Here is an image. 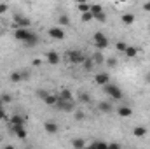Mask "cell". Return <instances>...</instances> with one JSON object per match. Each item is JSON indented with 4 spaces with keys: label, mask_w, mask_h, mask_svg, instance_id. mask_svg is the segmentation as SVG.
Segmentation results:
<instances>
[{
    "label": "cell",
    "mask_w": 150,
    "mask_h": 149,
    "mask_svg": "<svg viewBox=\"0 0 150 149\" xmlns=\"http://www.w3.org/2000/svg\"><path fill=\"white\" fill-rule=\"evenodd\" d=\"M126 49H127V46H126V42H117V51H122V53H126Z\"/></svg>",
    "instance_id": "obj_30"
},
{
    "label": "cell",
    "mask_w": 150,
    "mask_h": 149,
    "mask_svg": "<svg viewBox=\"0 0 150 149\" xmlns=\"http://www.w3.org/2000/svg\"><path fill=\"white\" fill-rule=\"evenodd\" d=\"M5 149H14L12 146H5Z\"/></svg>",
    "instance_id": "obj_43"
},
{
    "label": "cell",
    "mask_w": 150,
    "mask_h": 149,
    "mask_svg": "<svg viewBox=\"0 0 150 149\" xmlns=\"http://www.w3.org/2000/svg\"><path fill=\"white\" fill-rule=\"evenodd\" d=\"M94 19V16L91 14V12H86V14H82V21L84 23H87V21H93Z\"/></svg>",
    "instance_id": "obj_28"
},
{
    "label": "cell",
    "mask_w": 150,
    "mask_h": 149,
    "mask_svg": "<svg viewBox=\"0 0 150 149\" xmlns=\"http://www.w3.org/2000/svg\"><path fill=\"white\" fill-rule=\"evenodd\" d=\"M79 100H80L82 104H89V102H91V97H89L87 93H80V97H79Z\"/></svg>",
    "instance_id": "obj_26"
},
{
    "label": "cell",
    "mask_w": 150,
    "mask_h": 149,
    "mask_svg": "<svg viewBox=\"0 0 150 149\" xmlns=\"http://www.w3.org/2000/svg\"><path fill=\"white\" fill-rule=\"evenodd\" d=\"M107 65H108V67H115V65H117V60H115V58H110V60H107Z\"/></svg>",
    "instance_id": "obj_36"
},
{
    "label": "cell",
    "mask_w": 150,
    "mask_h": 149,
    "mask_svg": "<svg viewBox=\"0 0 150 149\" xmlns=\"http://www.w3.org/2000/svg\"><path fill=\"white\" fill-rule=\"evenodd\" d=\"M37 95H38V97H40V98H42V100H45L49 93H47V91H44V90H38V91H37Z\"/></svg>",
    "instance_id": "obj_34"
},
{
    "label": "cell",
    "mask_w": 150,
    "mask_h": 149,
    "mask_svg": "<svg viewBox=\"0 0 150 149\" xmlns=\"http://www.w3.org/2000/svg\"><path fill=\"white\" fill-rule=\"evenodd\" d=\"M14 37L18 39V40H23V42H26V46H37V44H38V37L35 35V34L28 32L26 28H16V32H14Z\"/></svg>",
    "instance_id": "obj_1"
},
{
    "label": "cell",
    "mask_w": 150,
    "mask_h": 149,
    "mask_svg": "<svg viewBox=\"0 0 150 149\" xmlns=\"http://www.w3.org/2000/svg\"><path fill=\"white\" fill-rule=\"evenodd\" d=\"M94 19H98V21L105 23V21H107V16H105V12H101V14H96V16H94Z\"/></svg>",
    "instance_id": "obj_31"
},
{
    "label": "cell",
    "mask_w": 150,
    "mask_h": 149,
    "mask_svg": "<svg viewBox=\"0 0 150 149\" xmlns=\"http://www.w3.org/2000/svg\"><path fill=\"white\" fill-rule=\"evenodd\" d=\"M12 130H14V133L21 139V140H25L26 139V132H25V128H19V126H12Z\"/></svg>",
    "instance_id": "obj_16"
},
{
    "label": "cell",
    "mask_w": 150,
    "mask_h": 149,
    "mask_svg": "<svg viewBox=\"0 0 150 149\" xmlns=\"http://www.w3.org/2000/svg\"><path fill=\"white\" fill-rule=\"evenodd\" d=\"M72 146H74V149H84L86 148V140L84 139H74Z\"/></svg>",
    "instance_id": "obj_17"
},
{
    "label": "cell",
    "mask_w": 150,
    "mask_h": 149,
    "mask_svg": "<svg viewBox=\"0 0 150 149\" xmlns=\"http://www.w3.org/2000/svg\"><path fill=\"white\" fill-rule=\"evenodd\" d=\"M44 128H45V132H47V133H56V132H58V125H56V123H52V121H45Z\"/></svg>",
    "instance_id": "obj_12"
},
{
    "label": "cell",
    "mask_w": 150,
    "mask_h": 149,
    "mask_svg": "<svg viewBox=\"0 0 150 149\" xmlns=\"http://www.w3.org/2000/svg\"><path fill=\"white\" fill-rule=\"evenodd\" d=\"M68 23H70V18H68L67 14H61V16H59V25H63V27H67Z\"/></svg>",
    "instance_id": "obj_25"
},
{
    "label": "cell",
    "mask_w": 150,
    "mask_h": 149,
    "mask_svg": "<svg viewBox=\"0 0 150 149\" xmlns=\"http://www.w3.org/2000/svg\"><path fill=\"white\" fill-rule=\"evenodd\" d=\"M143 9H145L147 12H150V2H145V4H143Z\"/></svg>",
    "instance_id": "obj_40"
},
{
    "label": "cell",
    "mask_w": 150,
    "mask_h": 149,
    "mask_svg": "<svg viewBox=\"0 0 150 149\" xmlns=\"http://www.w3.org/2000/svg\"><path fill=\"white\" fill-rule=\"evenodd\" d=\"M103 88H105V91H107L112 98H117V100H120V98H122V91H120L117 86H113V84L108 82V84H107V86H103Z\"/></svg>",
    "instance_id": "obj_3"
},
{
    "label": "cell",
    "mask_w": 150,
    "mask_h": 149,
    "mask_svg": "<svg viewBox=\"0 0 150 149\" xmlns=\"http://www.w3.org/2000/svg\"><path fill=\"white\" fill-rule=\"evenodd\" d=\"M94 81H96V84H101V86H107L108 82H110V75L105 74V72H101V74H98L94 77Z\"/></svg>",
    "instance_id": "obj_8"
},
{
    "label": "cell",
    "mask_w": 150,
    "mask_h": 149,
    "mask_svg": "<svg viewBox=\"0 0 150 149\" xmlns=\"http://www.w3.org/2000/svg\"><path fill=\"white\" fill-rule=\"evenodd\" d=\"M44 102H45L47 105H56V102H58V97H56V95H51V93H49V95H47V98H45Z\"/></svg>",
    "instance_id": "obj_19"
},
{
    "label": "cell",
    "mask_w": 150,
    "mask_h": 149,
    "mask_svg": "<svg viewBox=\"0 0 150 149\" xmlns=\"http://www.w3.org/2000/svg\"><path fill=\"white\" fill-rule=\"evenodd\" d=\"M67 58H68L72 63H84V62H86V56H84L80 51H68V53H67Z\"/></svg>",
    "instance_id": "obj_2"
},
{
    "label": "cell",
    "mask_w": 150,
    "mask_h": 149,
    "mask_svg": "<svg viewBox=\"0 0 150 149\" xmlns=\"http://www.w3.org/2000/svg\"><path fill=\"white\" fill-rule=\"evenodd\" d=\"M94 146H96V149H108V144L103 140H94Z\"/></svg>",
    "instance_id": "obj_27"
},
{
    "label": "cell",
    "mask_w": 150,
    "mask_h": 149,
    "mask_svg": "<svg viewBox=\"0 0 150 149\" xmlns=\"http://www.w3.org/2000/svg\"><path fill=\"white\" fill-rule=\"evenodd\" d=\"M93 62H94V63H101V62H103V54H101V53H94Z\"/></svg>",
    "instance_id": "obj_29"
},
{
    "label": "cell",
    "mask_w": 150,
    "mask_h": 149,
    "mask_svg": "<svg viewBox=\"0 0 150 149\" xmlns=\"http://www.w3.org/2000/svg\"><path fill=\"white\" fill-rule=\"evenodd\" d=\"M100 111L105 112V114H108V112L112 111V105H110L108 102H101V104H100Z\"/></svg>",
    "instance_id": "obj_20"
},
{
    "label": "cell",
    "mask_w": 150,
    "mask_h": 149,
    "mask_svg": "<svg viewBox=\"0 0 150 149\" xmlns=\"http://www.w3.org/2000/svg\"><path fill=\"white\" fill-rule=\"evenodd\" d=\"M93 65H94L93 58H86V62H84V69H86V70H93Z\"/></svg>",
    "instance_id": "obj_23"
},
{
    "label": "cell",
    "mask_w": 150,
    "mask_h": 149,
    "mask_svg": "<svg viewBox=\"0 0 150 149\" xmlns=\"http://www.w3.org/2000/svg\"><path fill=\"white\" fill-rule=\"evenodd\" d=\"M0 100H2L4 104H9V102L12 100V97H11V95H2V97H0Z\"/></svg>",
    "instance_id": "obj_33"
},
{
    "label": "cell",
    "mask_w": 150,
    "mask_h": 149,
    "mask_svg": "<svg viewBox=\"0 0 150 149\" xmlns=\"http://www.w3.org/2000/svg\"><path fill=\"white\" fill-rule=\"evenodd\" d=\"M147 82H149V84H150V74L147 75Z\"/></svg>",
    "instance_id": "obj_42"
},
{
    "label": "cell",
    "mask_w": 150,
    "mask_h": 149,
    "mask_svg": "<svg viewBox=\"0 0 150 149\" xmlns=\"http://www.w3.org/2000/svg\"><path fill=\"white\" fill-rule=\"evenodd\" d=\"M9 11V5L7 4H0V14H4V12H7Z\"/></svg>",
    "instance_id": "obj_35"
},
{
    "label": "cell",
    "mask_w": 150,
    "mask_h": 149,
    "mask_svg": "<svg viewBox=\"0 0 150 149\" xmlns=\"http://www.w3.org/2000/svg\"><path fill=\"white\" fill-rule=\"evenodd\" d=\"M136 54H138L136 47H131V46H127V49H126V56H127V58H134Z\"/></svg>",
    "instance_id": "obj_21"
},
{
    "label": "cell",
    "mask_w": 150,
    "mask_h": 149,
    "mask_svg": "<svg viewBox=\"0 0 150 149\" xmlns=\"http://www.w3.org/2000/svg\"><path fill=\"white\" fill-rule=\"evenodd\" d=\"M122 23L124 25H133L134 23V16L133 14H122Z\"/></svg>",
    "instance_id": "obj_18"
},
{
    "label": "cell",
    "mask_w": 150,
    "mask_h": 149,
    "mask_svg": "<svg viewBox=\"0 0 150 149\" xmlns=\"http://www.w3.org/2000/svg\"><path fill=\"white\" fill-rule=\"evenodd\" d=\"M56 105H58V109H61V111H65V112H72L74 111V102H63V100L58 98Z\"/></svg>",
    "instance_id": "obj_7"
},
{
    "label": "cell",
    "mask_w": 150,
    "mask_h": 149,
    "mask_svg": "<svg viewBox=\"0 0 150 149\" xmlns=\"http://www.w3.org/2000/svg\"><path fill=\"white\" fill-rule=\"evenodd\" d=\"M23 125H25V121H23L21 116L14 114V116L11 117V128H12V126H19V128H23Z\"/></svg>",
    "instance_id": "obj_11"
},
{
    "label": "cell",
    "mask_w": 150,
    "mask_h": 149,
    "mask_svg": "<svg viewBox=\"0 0 150 149\" xmlns=\"http://www.w3.org/2000/svg\"><path fill=\"white\" fill-rule=\"evenodd\" d=\"M0 119H7V114H5L4 109H0Z\"/></svg>",
    "instance_id": "obj_38"
},
{
    "label": "cell",
    "mask_w": 150,
    "mask_h": 149,
    "mask_svg": "<svg viewBox=\"0 0 150 149\" xmlns=\"http://www.w3.org/2000/svg\"><path fill=\"white\" fill-rule=\"evenodd\" d=\"M45 56H47V62H49L51 65H58V63H59V54H58L56 51H49Z\"/></svg>",
    "instance_id": "obj_9"
},
{
    "label": "cell",
    "mask_w": 150,
    "mask_h": 149,
    "mask_svg": "<svg viewBox=\"0 0 150 149\" xmlns=\"http://www.w3.org/2000/svg\"><path fill=\"white\" fill-rule=\"evenodd\" d=\"M108 149H122L117 142H112V144H108Z\"/></svg>",
    "instance_id": "obj_37"
},
{
    "label": "cell",
    "mask_w": 150,
    "mask_h": 149,
    "mask_svg": "<svg viewBox=\"0 0 150 149\" xmlns=\"http://www.w3.org/2000/svg\"><path fill=\"white\" fill-rule=\"evenodd\" d=\"M89 12H91L93 16L101 14V12H103V7H101V5H98V4H93V5H89Z\"/></svg>",
    "instance_id": "obj_14"
},
{
    "label": "cell",
    "mask_w": 150,
    "mask_h": 149,
    "mask_svg": "<svg viewBox=\"0 0 150 149\" xmlns=\"http://www.w3.org/2000/svg\"><path fill=\"white\" fill-rule=\"evenodd\" d=\"M84 117H86V114H84L82 111H77V112H75V119H77V121H82Z\"/></svg>",
    "instance_id": "obj_32"
},
{
    "label": "cell",
    "mask_w": 150,
    "mask_h": 149,
    "mask_svg": "<svg viewBox=\"0 0 150 149\" xmlns=\"http://www.w3.org/2000/svg\"><path fill=\"white\" fill-rule=\"evenodd\" d=\"M117 114L122 116V117H129V116L133 114V109H131V107H119V109H117Z\"/></svg>",
    "instance_id": "obj_13"
},
{
    "label": "cell",
    "mask_w": 150,
    "mask_h": 149,
    "mask_svg": "<svg viewBox=\"0 0 150 149\" xmlns=\"http://www.w3.org/2000/svg\"><path fill=\"white\" fill-rule=\"evenodd\" d=\"M94 42H96V47L98 49H105L108 46V39H107V35H103L101 32L94 34Z\"/></svg>",
    "instance_id": "obj_4"
},
{
    "label": "cell",
    "mask_w": 150,
    "mask_h": 149,
    "mask_svg": "<svg viewBox=\"0 0 150 149\" xmlns=\"http://www.w3.org/2000/svg\"><path fill=\"white\" fill-rule=\"evenodd\" d=\"M14 23L18 25V28H28L30 27V19L23 18L21 14H14Z\"/></svg>",
    "instance_id": "obj_5"
},
{
    "label": "cell",
    "mask_w": 150,
    "mask_h": 149,
    "mask_svg": "<svg viewBox=\"0 0 150 149\" xmlns=\"http://www.w3.org/2000/svg\"><path fill=\"white\" fill-rule=\"evenodd\" d=\"M77 9H79V11H80L82 14H86V12H89V5H87V4H82V2H80V4L77 5Z\"/></svg>",
    "instance_id": "obj_24"
},
{
    "label": "cell",
    "mask_w": 150,
    "mask_h": 149,
    "mask_svg": "<svg viewBox=\"0 0 150 149\" xmlns=\"http://www.w3.org/2000/svg\"><path fill=\"white\" fill-rule=\"evenodd\" d=\"M21 75H23V79H28V77H30V72H28V70H23Z\"/></svg>",
    "instance_id": "obj_39"
},
{
    "label": "cell",
    "mask_w": 150,
    "mask_h": 149,
    "mask_svg": "<svg viewBox=\"0 0 150 149\" xmlns=\"http://www.w3.org/2000/svg\"><path fill=\"white\" fill-rule=\"evenodd\" d=\"M11 81H12V82H19V81H23L21 72H18V70H16V72H12V74H11Z\"/></svg>",
    "instance_id": "obj_22"
},
{
    "label": "cell",
    "mask_w": 150,
    "mask_h": 149,
    "mask_svg": "<svg viewBox=\"0 0 150 149\" xmlns=\"http://www.w3.org/2000/svg\"><path fill=\"white\" fill-rule=\"evenodd\" d=\"M133 133H134V137H145L147 135V128L145 126H134Z\"/></svg>",
    "instance_id": "obj_15"
},
{
    "label": "cell",
    "mask_w": 150,
    "mask_h": 149,
    "mask_svg": "<svg viewBox=\"0 0 150 149\" xmlns=\"http://www.w3.org/2000/svg\"><path fill=\"white\" fill-rule=\"evenodd\" d=\"M84 149H96V146H94V142H93V144H91L89 148H84Z\"/></svg>",
    "instance_id": "obj_41"
},
{
    "label": "cell",
    "mask_w": 150,
    "mask_h": 149,
    "mask_svg": "<svg viewBox=\"0 0 150 149\" xmlns=\"http://www.w3.org/2000/svg\"><path fill=\"white\" fill-rule=\"evenodd\" d=\"M59 100H63V102H72L74 100V95H72V91L70 90H63L61 93H59V97H58Z\"/></svg>",
    "instance_id": "obj_10"
},
{
    "label": "cell",
    "mask_w": 150,
    "mask_h": 149,
    "mask_svg": "<svg viewBox=\"0 0 150 149\" xmlns=\"http://www.w3.org/2000/svg\"><path fill=\"white\" fill-rule=\"evenodd\" d=\"M49 35L52 39H56V40H63L65 39V32L59 27H52V28H49Z\"/></svg>",
    "instance_id": "obj_6"
}]
</instances>
